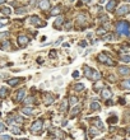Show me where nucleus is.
<instances>
[{
	"mask_svg": "<svg viewBox=\"0 0 130 140\" xmlns=\"http://www.w3.org/2000/svg\"><path fill=\"white\" fill-rule=\"evenodd\" d=\"M0 12H1L3 14H5V15H10V14H12V9H10V8H8V7L1 8V9H0Z\"/></svg>",
	"mask_w": 130,
	"mask_h": 140,
	"instance_id": "nucleus-18",
	"label": "nucleus"
},
{
	"mask_svg": "<svg viewBox=\"0 0 130 140\" xmlns=\"http://www.w3.org/2000/svg\"><path fill=\"white\" fill-rule=\"evenodd\" d=\"M74 89H75L77 92H82V90L84 89V85H83V84H80V83H78V84H75V85H74Z\"/></svg>",
	"mask_w": 130,
	"mask_h": 140,
	"instance_id": "nucleus-22",
	"label": "nucleus"
},
{
	"mask_svg": "<svg viewBox=\"0 0 130 140\" xmlns=\"http://www.w3.org/2000/svg\"><path fill=\"white\" fill-rule=\"evenodd\" d=\"M54 140H60V139H54Z\"/></svg>",
	"mask_w": 130,
	"mask_h": 140,
	"instance_id": "nucleus-47",
	"label": "nucleus"
},
{
	"mask_svg": "<svg viewBox=\"0 0 130 140\" xmlns=\"http://www.w3.org/2000/svg\"><path fill=\"white\" fill-rule=\"evenodd\" d=\"M63 23H64V19H63L61 17H59L58 19L55 21V23H54V27H55L56 30H60V27L63 26Z\"/></svg>",
	"mask_w": 130,
	"mask_h": 140,
	"instance_id": "nucleus-12",
	"label": "nucleus"
},
{
	"mask_svg": "<svg viewBox=\"0 0 130 140\" xmlns=\"http://www.w3.org/2000/svg\"><path fill=\"white\" fill-rule=\"evenodd\" d=\"M92 122H93V125H96L97 127H98V129H100V130H102V131L105 130V125H103V122H102V121L98 117L92 118Z\"/></svg>",
	"mask_w": 130,
	"mask_h": 140,
	"instance_id": "nucleus-5",
	"label": "nucleus"
},
{
	"mask_svg": "<svg viewBox=\"0 0 130 140\" xmlns=\"http://www.w3.org/2000/svg\"><path fill=\"white\" fill-rule=\"evenodd\" d=\"M129 134H130V129H129Z\"/></svg>",
	"mask_w": 130,
	"mask_h": 140,
	"instance_id": "nucleus-49",
	"label": "nucleus"
},
{
	"mask_svg": "<svg viewBox=\"0 0 130 140\" xmlns=\"http://www.w3.org/2000/svg\"><path fill=\"white\" fill-rule=\"evenodd\" d=\"M52 102H54V97L51 96V94H49V93H46V94H45V104L49 106V104H51Z\"/></svg>",
	"mask_w": 130,
	"mask_h": 140,
	"instance_id": "nucleus-13",
	"label": "nucleus"
},
{
	"mask_svg": "<svg viewBox=\"0 0 130 140\" xmlns=\"http://www.w3.org/2000/svg\"><path fill=\"white\" fill-rule=\"evenodd\" d=\"M52 131H54V133L56 134V135H58V136H59V138H60V139H63V138H64V133H61V131H58L56 129H54Z\"/></svg>",
	"mask_w": 130,
	"mask_h": 140,
	"instance_id": "nucleus-27",
	"label": "nucleus"
},
{
	"mask_svg": "<svg viewBox=\"0 0 130 140\" xmlns=\"http://www.w3.org/2000/svg\"><path fill=\"white\" fill-rule=\"evenodd\" d=\"M18 140H28V139H26V138H23V139H18Z\"/></svg>",
	"mask_w": 130,
	"mask_h": 140,
	"instance_id": "nucleus-46",
	"label": "nucleus"
},
{
	"mask_svg": "<svg viewBox=\"0 0 130 140\" xmlns=\"http://www.w3.org/2000/svg\"><path fill=\"white\" fill-rule=\"evenodd\" d=\"M29 42V38L27 36H19L18 37V44H19V46H26V45Z\"/></svg>",
	"mask_w": 130,
	"mask_h": 140,
	"instance_id": "nucleus-8",
	"label": "nucleus"
},
{
	"mask_svg": "<svg viewBox=\"0 0 130 140\" xmlns=\"http://www.w3.org/2000/svg\"><path fill=\"white\" fill-rule=\"evenodd\" d=\"M5 3V0H0V4H4Z\"/></svg>",
	"mask_w": 130,
	"mask_h": 140,
	"instance_id": "nucleus-44",
	"label": "nucleus"
},
{
	"mask_svg": "<svg viewBox=\"0 0 130 140\" xmlns=\"http://www.w3.org/2000/svg\"><path fill=\"white\" fill-rule=\"evenodd\" d=\"M86 41H83V42H80V46H83V47H86Z\"/></svg>",
	"mask_w": 130,
	"mask_h": 140,
	"instance_id": "nucleus-43",
	"label": "nucleus"
},
{
	"mask_svg": "<svg viewBox=\"0 0 130 140\" xmlns=\"http://www.w3.org/2000/svg\"><path fill=\"white\" fill-rule=\"evenodd\" d=\"M112 38H114V36H112V35H108V36H106L103 40H112Z\"/></svg>",
	"mask_w": 130,
	"mask_h": 140,
	"instance_id": "nucleus-40",
	"label": "nucleus"
},
{
	"mask_svg": "<svg viewBox=\"0 0 130 140\" xmlns=\"http://www.w3.org/2000/svg\"><path fill=\"white\" fill-rule=\"evenodd\" d=\"M108 122H110V124H116V122H117V117H116V116H114V117H110Z\"/></svg>",
	"mask_w": 130,
	"mask_h": 140,
	"instance_id": "nucleus-33",
	"label": "nucleus"
},
{
	"mask_svg": "<svg viewBox=\"0 0 130 140\" xmlns=\"http://www.w3.org/2000/svg\"><path fill=\"white\" fill-rule=\"evenodd\" d=\"M9 37V32H3V33H0V40H4V38H7Z\"/></svg>",
	"mask_w": 130,
	"mask_h": 140,
	"instance_id": "nucleus-30",
	"label": "nucleus"
},
{
	"mask_svg": "<svg viewBox=\"0 0 130 140\" xmlns=\"http://www.w3.org/2000/svg\"><path fill=\"white\" fill-rule=\"evenodd\" d=\"M69 102H70V104L73 106V104H75L77 102H78V98H77V97H74V96H73V97H70V101H69Z\"/></svg>",
	"mask_w": 130,
	"mask_h": 140,
	"instance_id": "nucleus-29",
	"label": "nucleus"
},
{
	"mask_svg": "<svg viewBox=\"0 0 130 140\" xmlns=\"http://www.w3.org/2000/svg\"><path fill=\"white\" fill-rule=\"evenodd\" d=\"M42 126H43L42 120H36V121L32 124V126H31V131H32V133H35V134L40 133V131L42 130Z\"/></svg>",
	"mask_w": 130,
	"mask_h": 140,
	"instance_id": "nucleus-3",
	"label": "nucleus"
},
{
	"mask_svg": "<svg viewBox=\"0 0 130 140\" xmlns=\"http://www.w3.org/2000/svg\"><path fill=\"white\" fill-rule=\"evenodd\" d=\"M89 134H91L92 136H94V135H98V134H100V131H96V129H94V127H92V129H91V131H89Z\"/></svg>",
	"mask_w": 130,
	"mask_h": 140,
	"instance_id": "nucleus-31",
	"label": "nucleus"
},
{
	"mask_svg": "<svg viewBox=\"0 0 130 140\" xmlns=\"http://www.w3.org/2000/svg\"><path fill=\"white\" fill-rule=\"evenodd\" d=\"M125 1H130V0H125Z\"/></svg>",
	"mask_w": 130,
	"mask_h": 140,
	"instance_id": "nucleus-48",
	"label": "nucleus"
},
{
	"mask_svg": "<svg viewBox=\"0 0 130 140\" xmlns=\"http://www.w3.org/2000/svg\"><path fill=\"white\" fill-rule=\"evenodd\" d=\"M0 140H12V139H10V136H8V135H1V136H0Z\"/></svg>",
	"mask_w": 130,
	"mask_h": 140,
	"instance_id": "nucleus-34",
	"label": "nucleus"
},
{
	"mask_svg": "<svg viewBox=\"0 0 130 140\" xmlns=\"http://www.w3.org/2000/svg\"><path fill=\"white\" fill-rule=\"evenodd\" d=\"M10 130H12V133H13V134H21V131H22L18 126H12V129H10Z\"/></svg>",
	"mask_w": 130,
	"mask_h": 140,
	"instance_id": "nucleus-24",
	"label": "nucleus"
},
{
	"mask_svg": "<svg viewBox=\"0 0 130 140\" xmlns=\"http://www.w3.org/2000/svg\"><path fill=\"white\" fill-rule=\"evenodd\" d=\"M66 108H68V101H66V99H64V101H63V103H61V106H60V110L63 111V112H65V111H66Z\"/></svg>",
	"mask_w": 130,
	"mask_h": 140,
	"instance_id": "nucleus-21",
	"label": "nucleus"
},
{
	"mask_svg": "<svg viewBox=\"0 0 130 140\" xmlns=\"http://www.w3.org/2000/svg\"><path fill=\"white\" fill-rule=\"evenodd\" d=\"M84 75L91 80H100L101 79V74L88 66H84Z\"/></svg>",
	"mask_w": 130,
	"mask_h": 140,
	"instance_id": "nucleus-2",
	"label": "nucleus"
},
{
	"mask_svg": "<svg viewBox=\"0 0 130 140\" xmlns=\"http://www.w3.org/2000/svg\"><path fill=\"white\" fill-rule=\"evenodd\" d=\"M26 102H27V103H33V98H32V97H29V98H27V101H26Z\"/></svg>",
	"mask_w": 130,
	"mask_h": 140,
	"instance_id": "nucleus-39",
	"label": "nucleus"
},
{
	"mask_svg": "<svg viewBox=\"0 0 130 140\" xmlns=\"http://www.w3.org/2000/svg\"><path fill=\"white\" fill-rule=\"evenodd\" d=\"M22 112H23L24 115H32V113H33V110H32V108H29V107H26V108H23V110H22Z\"/></svg>",
	"mask_w": 130,
	"mask_h": 140,
	"instance_id": "nucleus-23",
	"label": "nucleus"
},
{
	"mask_svg": "<svg viewBox=\"0 0 130 140\" xmlns=\"http://www.w3.org/2000/svg\"><path fill=\"white\" fill-rule=\"evenodd\" d=\"M3 131H5V125L4 124H0V133H3Z\"/></svg>",
	"mask_w": 130,
	"mask_h": 140,
	"instance_id": "nucleus-37",
	"label": "nucleus"
},
{
	"mask_svg": "<svg viewBox=\"0 0 130 140\" xmlns=\"http://www.w3.org/2000/svg\"><path fill=\"white\" fill-rule=\"evenodd\" d=\"M91 110L92 111H100L101 110V104L98 102H92L91 103Z\"/></svg>",
	"mask_w": 130,
	"mask_h": 140,
	"instance_id": "nucleus-15",
	"label": "nucleus"
},
{
	"mask_svg": "<svg viewBox=\"0 0 130 140\" xmlns=\"http://www.w3.org/2000/svg\"><path fill=\"white\" fill-rule=\"evenodd\" d=\"M101 96H102V98H103V99H110V98L112 97V92H111L108 88H105V89H102Z\"/></svg>",
	"mask_w": 130,
	"mask_h": 140,
	"instance_id": "nucleus-7",
	"label": "nucleus"
},
{
	"mask_svg": "<svg viewBox=\"0 0 130 140\" xmlns=\"http://www.w3.org/2000/svg\"><path fill=\"white\" fill-rule=\"evenodd\" d=\"M50 5L51 4L49 0H41V1L38 3V8H40V9H49Z\"/></svg>",
	"mask_w": 130,
	"mask_h": 140,
	"instance_id": "nucleus-10",
	"label": "nucleus"
},
{
	"mask_svg": "<svg viewBox=\"0 0 130 140\" xmlns=\"http://www.w3.org/2000/svg\"><path fill=\"white\" fill-rule=\"evenodd\" d=\"M19 80H21L19 78H13V79H10V80L8 81V84H9L10 87H15V85L19 83Z\"/></svg>",
	"mask_w": 130,
	"mask_h": 140,
	"instance_id": "nucleus-17",
	"label": "nucleus"
},
{
	"mask_svg": "<svg viewBox=\"0 0 130 140\" xmlns=\"http://www.w3.org/2000/svg\"><path fill=\"white\" fill-rule=\"evenodd\" d=\"M98 59H100L101 62L106 64V65H114V61L110 59V56H107L106 54H100V55H98Z\"/></svg>",
	"mask_w": 130,
	"mask_h": 140,
	"instance_id": "nucleus-4",
	"label": "nucleus"
},
{
	"mask_svg": "<svg viewBox=\"0 0 130 140\" xmlns=\"http://www.w3.org/2000/svg\"><path fill=\"white\" fill-rule=\"evenodd\" d=\"M50 57H52V59H56V52H55V51H50Z\"/></svg>",
	"mask_w": 130,
	"mask_h": 140,
	"instance_id": "nucleus-36",
	"label": "nucleus"
},
{
	"mask_svg": "<svg viewBox=\"0 0 130 140\" xmlns=\"http://www.w3.org/2000/svg\"><path fill=\"white\" fill-rule=\"evenodd\" d=\"M82 1H83V3H88L89 0H82Z\"/></svg>",
	"mask_w": 130,
	"mask_h": 140,
	"instance_id": "nucleus-45",
	"label": "nucleus"
},
{
	"mask_svg": "<svg viewBox=\"0 0 130 140\" xmlns=\"http://www.w3.org/2000/svg\"><path fill=\"white\" fill-rule=\"evenodd\" d=\"M105 32H106L105 30H98V31H97V33H98V35H102V33H105Z\"/></svg>",
	"mask_w": 130,
	"mask_h": 140,
	"instance_id": "nucleus-41",
	"label": "nucleus"
},
{
	"mask_svg": "<svg viewBox=\"0 0 130 140\" xmlns=\"http://www.w3.org/2000/svg\"><path fill=\"white\" fill-rule=\"evenodd\" d=\"M79 110H80V106H77V107L73 110V112H72V117H74V116H75V115L79 112Z\"/></svg>",
	"mask_w": 130,
	"mask_h": 140,
	"instance_id": "nucleus-28",
	"label": "nucleus"
},
{
	"mask_svg": "<svg viewBox=\"0 0 130 140\" xmlns=\"http://www.w3.org/2000/svg\"><path fill=\"white\" fill-rule=\"evenodd\" d=\"M8 94V89L5 87H1L0 88V98H4Z\"/></svg>",
	"mask_w": 130,
	"mask_h": 140,
	"instance_id": "nucleus-20",
	"label": "nucleus"
},
{
	"mask_svg": "<svg viewBox=\"0 0 130 140\" xmlns=\"http://www.w3.org/2000/svg\"><path fill=\"white\" fill-rule=\"evenodd\" d=\"M129 7H128V5H121V7L119 8V9H117V12H116V13H117V15H124V14H128V13H129Z\"/></svg>",
	"mask_w": 130,
	"mask_h": 140,
	"instance_id": "nucleus-6",
	"label": "nucleus"
},
{
	"mask_svg": "<svg viewBox=\"0 0 130 140\" xmlns=\"http://www.w3.org/2000/svg\"><path fill=\"white\" fill-rule=\"evenodd\" d=\"M27 10L26 9H17V14H24Z\"/></svg>",
	"mask_w": 130,
	"mask_h": 140,
	"instance_id": "nucleus-35",
	"label": "nucleus"
},
{
	"mask_svg": "<svg viewBox=\"0 0 130 140\" xmlns=\"http://www.w3.org/2000/svg\"><path fill=\"white\" fill-rule=\"evenodd\" d=\"M78 75H79L78 71H74V73H73V76H74V78H78Z\"/></svg>",
	"mask_w": 130,
	"mask_h": 140,
	"instance_id": "nucleus-42",
	"label": "nucleus"
},
{
	"mask_svg": "<svg viewBox=\"0 0 130 140\" xmlns=\"http://www.w3.org/2000/svg\"><path fill=\"white\" fill-rule=\"evenodd\" d=\"M116 31L119 35H123V36H130V24L125 21H121L116 24Z\"/></svg>",
	"mask_w": 130,
	"mask_h": 140,
	"instance_id": "nucleus-1",
	"label": "nucleus"
},
{
	"mask_svg": "<svg viewBox=\"0 0 130 140\" xmlns=\"http://www.w3.org/2000/svg\"><path fill=\"white\" fill-rule=\"evenodd\" d=\"M9 47H10V44H9V42H4L3 46H1V49H3V50H8Z\"/></svg>",
	"mask_w": 130,
	"mask_h": 140,
	"instance_id": "nucleus-32",
	"label": "nucleus"
},
{
	"mask_svg": "<svg viewBox=\"0 0 130 140\" xmlns=\"http://www.w3.org/2000/svg\"><path fill=\"white\" fill-rule=\"evenodd\" d=\"M60 13H61V8H60V7L54 8V9L51 10V15H59Z\"/></svg>",
	"mask_w": 130,
	"mask_h": 140,
	"instance_id": "nucleus-19",
	"label": "nucleus"
},
{
	"mask_svg": "<svg viewBox=\"0 0 130 140\" xmlns=\"http://www.w3.org/2000/svg\"><path fill=\"white\" fill-rule=\"evenodd\" d=\"M121 61H124V62H130V55H123V56H121Z\"/></svg>",
	"mask_w": 130,
	"mask_h": 140,
	"instance_id": "nucleus-26",
	"label": "nucleus"
},
{
	"mask_svg": "<svg viewBox=\"0 0 130 140\" xmlns=\"http://www.w3.org/2000/svg\"><path fill=\"white\" fill-rule=\"evenodd\" d=\"M116 7V0H110L107 3V5H106V9H107L108 12H112Z\"/></svg>",
	"mask_w": 130,
	"mask_h": 140,
	"instance_id": "nucleus-11",
	"label": "nucleus"
},
{
	"mask_svg": "<svg viewBox=\"0 0 130 140\" xmlns=\"http://www.w3.org/2000/svg\"><path fill=\"white\" fill-rule=\"evenodd\" d=\"M70 26H72L70 23H66V24H65V28H64V30L65 31H69V30H70Z\"/></svg>",
	"mask_w": 130,
	"mask_h": 140,
	"instance_id": "nucleus-38",
	"label": "nucleus"
},
{
	"mask_svg": "<svg viewBox=\"0 0 130 140\" xmlns=\"http://www.w3.org/2000/svg\"><path fill=\"white\" fill-rule=\"evenodd\" d=\"M24 94H26V89H21L18 93H17V101H23V98H24Z\"/></svg>",
	"mask_w": 130,
	"mask_h": 140,
	"instance_id": "nucleus-14",
	"label": "nucleus"
},
{
	"mask_svg": "<svg viewBox=\"0 0 130 140\" xmlns=\"http://www.w3.org/2000/svg\"><path fill=\"white\" fill-rule=\"evenodd\" d=\"M119 73L121 74V75H128V74L130 73V69L126 66H121L120 69H119Z\"/></svg>",
	"mask_w": 130,
	"mask_h": 140,
	"instance_id": "nucleus-16",
	"label": "nucleus"
},
{
	"mask_svg": "<svg viewBox=\"0 0 130 140\" xmlns=\"http://www.w3.org/2000/svg\"><path fill=\"white\" fill-rule=\"evenodd\" d=\"M29 22H31V24H33V26H41V24L45 26V23H41V19H40L37 15H33V17L31 18V21H29Z\"/></svg>",
	"mask_w": 130,
	"mask_h": 140,
	"instance_id": "nucleus-9",
	"label": "nucleus"
},
{
	"mask_svg": "<svg viewBox=\"0 0 130 140\" xmlns=\"http://www.w3.org/2000/svg\"><path fill=\"white\" fill-rule=\"evenodd\" d=\"M123 87H124L125 89H129V90H130V79H128V80L123 81Z\"/></svg>",
	"mask_w": 130,
	"mask_h": 140,
	"instance_id": "nucleus-25",
	"label": "nucleus"
}]
</instances>
